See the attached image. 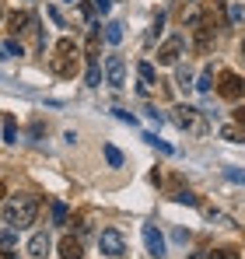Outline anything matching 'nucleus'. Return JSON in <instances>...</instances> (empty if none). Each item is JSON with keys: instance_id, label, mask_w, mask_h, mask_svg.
Segmentation results:
<instances>
[{"instance_id": "a211bd4d", "label": "nucleus", "mask_w": 245, "mask_h": 259, "mask_svg": "<svg viewBox=\"0 0 245 259\" xmlns=\"http://www.w3.org/2000/svg\"><path fill=\"white\" fill-rule=\"evenodd\" d=\"M88 84L91 88L102 84V67H98V63H88Z\"/></svg>"}, {"instance_id": "423d86ee", "label": "nucleus", "mask_w": 245, "mask_h": 259, "mask_svg": "<svg viewBox=\"0 0 245 259\" xmlns=\"http://www.w3.org/2000/svg\"><path fill=\"white\" fill-rule=\"evenodd\" d=\"M217 91H221L228 102H238L242 91H245V84H242V77H238L235 70H221V84H217Z\"/></svg>"}, {"instance_id": "393cba45", "label": "nucleus", "mask_w": 245, "mask_h": 259, "mask_svg": "<svg viewBox=\"0 0 245 259\" xmlns=\"http://www.w3.org/2000/svg\"><path fill=\"white\" fill-rule=\"evenodd\" d=\"M224 175H228L231 182H242L245 186V172H238V168H224Z\"/></svg>"}, {"instance_id": "f257e3e1", "label": "nucleus", "mask_w": 245, "mask_h": 259, "mask_svg": "<svg viewBox=\"0 0 245 259\" xmlns=\"http://www.w3.org/2000/svg\"><path fill=\"white\" fill-rule=\"evenodd\" d=\"M35 214H39V196L35 193H21V196H14L7 207H4V221L11 224V228H28L32 221H35Z\"/></svg>"}, {"instance_id": "20e7f679", "label": "nucleus", "mask_w": 245, "mask_h": 259, "mask_svg": "<svg viewBox=\"0 0 245 259\" xmlns=\"http://www.w3.org/2000/svg\"><path fill=\"white\" fill-rule=\"evenodd\" d=\"M98 249H102V256H109V259H116V256H123L126 252V242H123V235L119 231H102L98 235Z\"/></svg>"}, {"instance_id": "473e14b6", "label": "nucleus", "mask_w": 245, "mask_h": 259, "mask_svg": "<svg viewBox=\"0 0 245 259\" xmlns=\"http://www.w3.org/2000/svg\"><path fill=\"white\" fill-rule=\"evenodd\" d=\"M242 60H245V39H242Z\"/></svg>"}, {"instance_id": "c756f323", "label": "nucleus", "mask_w": 245, "mask_h": 259, "mask_svg": "<svg viewBox=\"0 0 245 259\" xmlns=\"http://www.w3.org/2000/svg\"><path fill=\"white\" fill-rule=\"evenodd\" d=\"M0 259H18V256H14V252H7V249H4V252H0Z\"/></svg>"}, {"instance_id": "9d476101", "label": "nucleus", "mask_w": 245, "mask_h": 259, "mask_svg": "<svg viewBox=\"0 0 245 259\" xmlns=\"http://www.w3.org/2000/svg\"><path fill=\"white\" fill-rule=\"evenodd\" d=\"M32 18H35V14H28V11H11V14H7V32H11V35H21V32H28Z\"/></svg>"}, {"instance_id": "5701e85b", "label": "nucleus", "mask_w": 245, "mask_h": 259, "mask_svg": "<svg viewBox=\"0 0 245 259\" xmlns=\"http://www.w3.org/2000/svg\"><path fill=\"white\" fill-rule=\"evenodd\" d=\"M200 91H210V88H214V74H210V70H203V74H200Z\"/></svg>"}, {"instance_id": "cd10ccee", "label": "nucleus", "mask_w": 245, "mask_h": 259, "mask_svg": "<svg viewBox=\"0 0 245 259\" xmlns=\"http://www.w3.org/2000/svg\"><path fill=\"white\" fill-rule=\"evenodd\" d=\"M116 116H119L123 123H137V119H133V112H126V109H116Z\"/></svg>"}, {"instance_id": "f704fd0d", "label": "nucleus", "mask_w": 245, "mask_h": 259, "mask_svg": "<svg viewBox=\"0 0 245 259\" xmlns=\"http://www.w3.org/2000/svg\"><path fill=\"white\" fill-rule=\"evenodd\" d=\"M70 4H74V0H70Z\"/></svg>"}, {"instance_id": "412c9836", "label": "nucleus", "mask_w": 245, "mask_h": 259, "mask_svg": "<svg viewBox=\"0 0 245 259\" xmlns=\"http://www.w3.org/2000/svg\"><path fill=\"white\" fill-rule=\"evenodd\" d=\"M53 221H56V224H63V221H67V203H60V200L53 203Z\"/></svg>"}, {"instance_id": "4468645a", "label": "nucleus", "mask_w": 245, "mask_h": 259, "mask_svg": "<svg viewBox=\"0 0 245 259\" xmlns=\"http://www.w3.org/2000/svg\"><path fill=\"white\" fill-rule=\"evenodd\" d=\"M172 200H175V203H189V207H196V203H200L189 189H172Z\"/></svg>"}, {"instance_id": "7ed1b4c3", "label": "nucleus", "mask_w": 245, "mask_h": 259, "mask_svg": "<svg viewBox=\"0 0 245 259\" xmlns=\"http://www.w3.org/2000/svg\"><path fill=\"white\" fill-rule=\"evenodd\" d=\"M207 112H200V109H193V105H179L175 109V123H179V130H186V133H193V137H203L207 130Z\"/></svg>"}, {"instance_id": "9b49d317", "label": "nucleus", "mask_w": 245, "mask_h": 259, "mask_svg": "<svg viewBox=\"0 0 245 259\" xmlns=\"http://www.w3.org/2000/svg\"><path fill=\"white\" fill-rule=\"evenodd\" d=\"M49 231H35L32 238H28V256L32 259H46V252H49Z\"/></svg>"}, {"instance_id": "6ab92c4d", "label": "nucleus", "mask_w": 245, "mask_h": 259, "mask_svg": "<svg viewBox=\"0 0 245 259\" xmlns=\"http://www.w3.org/2000/svg\"><path fill=\"white\" fill-rule=\"evenodd\" d=\"M221 137H224L228 144H242V133H238L235 126H221Z\"/></svg>"}, {"instance_id": "c85d7f7f", "label": "nucleus", "mask_w": 245, "mask_h": 259, "mask_svg": "<svg viewBox=\"0 0 245 259\" xmlns=\"http://www.w3.org/2000/svg\"><path fill=\"white\" fill-rule=\"evenodd\" d=\"M235 123H238V126H245V105H238V109H235Z\"/></svg>"}, {"instance_id": "2f4dec72", "label": "nucleus", "mask_w": 245, "mask_h": 259, "mask_svg": "<svg viewBox=\"0 0 245 259\" xmlns=\"http://www.w3.org/2000/svg\"><path fill=\"white\" fill-rule=\"evenodd\" d=\"M193 259H207V252H196V256H193Z\"/></svg>"}, {"instance_id": "a878e982", "label": "nucleus", "mask_w": 245, "mask_h": 259, "mask_svg": "<svg viewBox=\"0 0 245 259\" xmlns=\"http://www.w3.org/2000/svg\"><path fill=\"white\" fill-rule=\"evenodd\" d=\"M109 7H112V0H95V11L98 14H109Z\"/></svg>"}, {"instance_id": "0eeeda50", "label": "nucleus", "mask_w": 245, "mask_h": 259, "mask_svg": "<svg viewBox=\"0 0 245 259\" xmlns=\"http://www.w3.org/2000/svg\"><path fill=\"white\" fill-rule=\"evenodd\" d=\"M179 56H182V39H179V35H172V39L158 49V63H161V67H175V63H179Z\"/></svg>"}, {"instance_id": "b1692460", "label": "nucleus", "mask_w": 245, "mask_h": 259, "mask_svg": "<svg viewBox=\"0 0 245 259\" xmlns=\"http://www.w3.org/2000/svg\"><path fill=\"white\" fill-rule=\"evenodd\" d=\"M144 112H147V119H151V123H158V126H161V123H165V116H161V112H158V109H154V105H147Z\"/></svg>"}, {"instance_id": "39448f33", "label": "nucleus", "mask_w": 245, "mask_h": 259, "mask_svg": "<svg viewBox=\"0 0 245 259\" xmlns=\"http://www.w3.org/2000/svg\"><path fill=\"white\" fill-rule=\"evenodd\" d=\"M193 46H196V53H210V46H214V21L210 18H200L193 25Z\"/></svg>"}, {"instance_id": "1a4fd4ad", "label": "nucleus", "mask_w": 245, "mask_h": 259, "mask_svg": "<svg viewBox=\"0 0 245 259\" xmlns=\"http://www.w3.org/2000/svg\"><path fill=\"white\" fill-rule=\"evenodd\" d=\"M144 245H147V252H151L154 259L165 256V235L154 228V224H147V228H144Z\"/></svg>"}, {"instance_id": "4be33fe9", "label": "nucleus", "mask_w": 245, "mask_h": 259, "mask_svg": "<svg viewBox=\"0 0 245 259\" xmlns=\"http://www.w3.org/2000/svg\"><path fill=\"white\" fill-rule=\"evenodd\" d=\"M4 140H7V144H14V119H11V116L4 119Z\"/></svg>"}, {"instance_id": "2eb2a0df", "label": "nucleus", "mask_w": 245, "mask_h": 259, "mask_svg": "<svg viewBox=\"0 0 245 259\" xmlns=\"http://www.w3.org/2000/svg\"><path fill=\"white\" fill-rule=\"evenodd\" d=\"M105 39H109L112 46H119V42H123V25H119V21H112V25H105Z\"/></svg>"}, {"instance_id": "dca6fc26", "label": "nucleus", "mask_w": 245, "mask_h": 259, "mask_svg": "<svg viewBox=\"0 0 245 259\" xmlns=\"http://www.w3.org/2000/svg\"><path fill=\"white\" fill-rule=\"evenodd\" d=\"M11 245H18V228H4L0 231V249H11Z\"/></svg>"}, {"instance_id": "ddd939ff", "label": "nucleus", "mask_w": 245, "mask_h": 259, "mask_svg": "<svg viewBox=\"0 0 245 259\" xmlns=\"http://www.w3.org/2000/svg\"><path fill=\"white\" fill-rule=\"evenodd\" d=\"M137 74H140V81H144V84H140V91L147 95V91L154 88V67H151V63H140V67H137Z\"/></svg>"}, {"instance_id": "72a5a7b5", "label": "nucleus", "mask_w": 245, "mask_h": 259, "mask_svg": "<svg viewBox=\"0 0 245 259\" xmlns=\"http://www.w3.org/2000/svg\"><path fill=\"white\" fill-rule=\"evenodd\" d=\"M0 18H4V11H0Z\"/></svg>"}, {"instance_id": "6e6552de", "label": "nucleus", "mask_w": 245, "mask_h": 259, "mask_svg": "<svg viewBox=\"0 0 245 259\" xmlns=\"http://www.w3.org/2000/svg\"><path fill=\"white\" fill-rule=\"evenodd\" d=\"M105 81L112 88L126 84V63H123V56H109V60H105Z\"/></svg>"}, {"instance_id": "f3484780", "label": "nucleus", "mask_w": 245, "mask_h": 259, "mask_svg": "<svg viewBox=\"0 0 245 259\" xmlns=\"http://www.w3.org/2000/svg\"><path fill=\"white\" fill-rule=\"evenodd\" d=\"M105 161H109L112 168H119V165H123V154H119V147H112V144H105Z\"/></svg>"}, {"instance_id": "f03ea898", "label": "nucleus", "mask_w": 245, "mask_h": 259, "mask_svg": "<svg viewBox=\"0 0 245 259\" xmlns=\"http://www.w3.org/2000/svg\"><path fill=\"white\" fill-rule=\"evenodd\" d=\"M53 74L56 77H74L77 74V42L74 39H60L56 42V56H53Z\"/></svg>"}, {"instance_id": "7c9ffc66", "label": "nucleus", "mask_w": 245, "mask_h": 259, "mask_svg": "<svg viewBox=\"0 0 245 259\" xmlns=\"http://www.w3.org/2000/svg\"><path fill=\"white\" fill-rule=\"evenodd\" d=\"M4 196H7V186H4V182H0V200H4Z\"/></svg>"}, {"instance_id": "bb28decb", "label": "nucleus", "mask_w": 245, "mask_h": 259, "mask_svg": "<svg viewBox=\"0 0 245 259\" xmlns=\"http://www.w3.org/2000/svg\"><path fill=\"white\" fill-rule=\"evenodd\" d=\"M242 18H245L242 4H235V7H231V21H235V25H238V21H242Z\"/></svg>"}, {"instance_id": "aec40b11", "label": "nucleus", "mask_w": 245, "mask_h": 259, "mask_svg": "<svg viewBox=\"0 0 245 259\" xmlns=\"http://www.w3.org/2000/svg\"><path fill=\"white\" fill-rule=\"evenodd\" d=\"M179 88H193V70L189 67H179Z\"/></svg>"}, {"instance_id": "f8f14e48", "label": "nucleus", "mask_w": 245, "mask_h": 259, "mask_svg": "<svg viewBox=\"0 0 245 259\" xmlns=\"http://www.w3.org/2000/svg\"><path fill=\"white\" fill-rule=\"evenodd\" d=\"M60 259H84V249H81V242H77L74 235L60 238Z\"/></svg>"}]
</instances>
